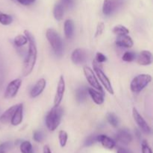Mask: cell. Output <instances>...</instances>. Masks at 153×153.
<instances>
[{"mask_svg": "<svg viewBox=\"0 0 153 153\" xmlns=\"http://www.w3.org/2000/svg\"><path fill=\"white\" fill-rule=\"evenodd\" d=\"M24 34L27 37L28 43V54H27L25 61H24L22 71V76L25 77V76H29L31 73V72H32L33 69H34L36 61H37V49L35 39H34L32 34L30 31H28V30H25L24 31Z\"/></svg>", "mask_w": 153, "mask_h": 153, "instance_id": "6da1fadb", "label": "cell"}, {"mask_svg": "<svg viewBox=\"0 0 153 153\" xmlns=\"http://www.w3.org/2000/svg\"><path fill=\"white\" fill-rule=\"evenodd\" d=\"M63 116V109L59 106H54L46 117V125L48 129L53 131L59 126Z\"/></svg>", "mask_w": 153, "mask_h": 153, "instance_id": "7a4b0ae2", "label": "cell"}, {"mask_svg": "<svg viewBox=\"0 0 153 153\" xmlns=\"http://www.w3.org/2000/svg\"><path fill=\"white\" fill-rule=\"evenodd\" d=\"M46 36L55 55L61 56L64 52V44L58 33L53 28H48Z\"/></svg>", "mask_w": 153, "mask_h": 153, "instance_id": "3957f363", "label": "cell"}, {"mask_svg": "<svg viewBox=\"0 0 153 153\" xmlns=\"http://www.w3.org/2000/svg\"><path fill=\"white\" fill-rule=\"evenodd\" d=\"M152 81V76L149 74H140L131 81L130 88L133 93H140L143 91Z\"/></svg>", "mask_w": 153, "mask_h": 153, "instance_id": "277c9868", "label": "cell"}, {"mask_svg": "<svg viewBox=\"0 0 153 153\" xmlns=\"http://www.w3.org/2000/svg\"><path fill=\"white\" fill-rule=\"evenodd\" d=\"M93 64H94V72H95L96 74H97V76L98 77V79H100V82L102 84L104 88H105V90L109 93V94H111V95H114V91L113 87H112L111 83L110 80H109V79L108 78V76H106L105 73L102 71L101 67L97 64L96 61H94Z\"/></svg>", "mask_w": 153, "mask_h": 153, "instance_id": "5b68a950", "label": "cell"}, {"mask_svg": "<svg viewBox=\"0 0 153 153\" xmlns=\"http://www.w3.org/2000/svg\"><path fill=\"white\" fill-rule=\"evenodd\" d=\"M123 3V0H104L102 5V12L105 16L113 14Z\"/></svg>", "mask_w": 153, "mask_h": 153, "instance_id": "8992f818", "label": "cell"}, {"mask_svg": "<svg viewBox=\"0 0 153 153\" xmlns=\"http://www.w3.org/2000/svg\"><path fill=\"white\" fill-rule=\"evenodd\" d=\"M84 70V74H85V78H86L87 81L89 83V85L92 87L93 88L98 90V91H102V88L101 85L99 82L98 79H97V76H96L95 73H94V70L89 67H85L83 68Z\"/></svg>", "mask_w": 153, "mask_h": 153, "instance_id": "52a82bcc", "label": "cell"}, {"mask_svg": "<svg viewBox=\"0 0 153 153\" xmlns=\"http://www.w3.org/2000/svg\"><path fill=\"white\" fill-rule=\"evenodd\" d=\"M22 85V80L20 79H13L7 85L4 92V97L5 99H12L17 94L19 88Z\"/></svg>", "mask_w": 153, "mask_h": 153, "instance_id": "ba28073f", "label": "cell"}, {"mask_svg": "<svg viewBox=\"0 0 153 153\" xmlns=\"http://www.w3.org/2000/svg\"><path fill=\"white\" fill-rule=\"evenodd\" d=\"M132 115H133V117H134V121H135L136 123H137V126H138L139 128H140L143 133H145V134H150L151 133L150 126L148 125V123L146 122L144 118L140 115V114L139 113L137 109L135 108H133Z\"/></svg>", "mask_w": 153, "mask_h": 153, "instance_id": "9c48e42d", "label": "cell"}, {"mask_svg": "<svg viewBox=\"0 0 153 153\" xmlns=\"http://www.w3.org/2000/svg\"><path fill=\"white\" fill-rule=\"evenodd\" d=\"M88 58V54L87 51L84 49L78 48L73 50L71 55V60L73 64L76 65L85 64Z\"/></svg>", "mask_w": 153, "mask_h": 153, "instance_id": "30bf717a", "label": "cell"}, {"mask_svg": "<svg viewBox=\"0 0 153 153\" xmlns=\"http://www.w3.org/2000/svg\"><path fill=\"white\" fill-rule=\"evenodd\" d=\"M65 80H64V76H61L58 82L56 93H55V99H54V106L55 107L59 106L60 104H61L63 97H64V92H65Z\"/></svg>", "mask_w": 153, "mask_h": 153, "instance_id": "8fae6325", "label": "cell"}, {"mask_svg": "<svg viewBox=\"0 0 153 153\" xmlns=\"http://www.w3.org/2000/svg\"><path fill=\"white\" fill-rule=\"evenodd\" d=\"M116 140L122 144L128 145L132 141L133 137L129 130L127 128H122L117 132Z\"/></svg>", "mask_w": 153, "mask_h": 153, "instance_id": "7c38bea8", "label": "cell"}, {"mask_svg": "<svg viewBox=\"0 0 153 153\" xmlns=\"http://www.w3.org/2000/svg\"><path fill=\"white\" fill-rule=\"evenodd\" d=\"M137 63L142 66L150 65L152 62V55L150 51L143 50L139 53L138 56L136 57Z\"/></svg>", "mask_w": 153, "mask_h": 153, "instance_id": "4fadbf2b", "label": "cell"}, {"mask_svg": "<svg viewBox=\"0 0 153 153\" xmlns=\"http://www.w3.org/2000/svg\"><path fill=\"white\" fill-rule=\"evenodd\" d=\"M22 118H23V104L19 103L18 104L17 108L13 113L10 122L12 126H16L22 123Z\"/></svg>", "mask_w": 153, "mask_h": 153, "instance_id": "5bb4252c", "label": "cell"}, {"mask_svg": "<svg viewBox=\"0 0 153 153\" xmlns=\"http://www.w3.org/2000/svg\"><path fill=\"white\" fill-rule=\"evenodd\" d=\"M46 86V81L45 79H39L37 82V83L34 85V86L33 87L32 89L31 90V92H30V96H31V98H36L38 96H40V94L43 93V91H44L45 88Z\"/></svg>", "mask_w": 153, "mask_h": 153, "instance_id": "9a60e30c", "label": "cell"}, {"mask_svg": "<svg viewBox=\"0 0 153 153\" xmlns=\"http://www.w3.org/2000/svg\"><path fill=\"white\" fill-rule=\"evenodd\" d=\"M97 142H100L102 146L107 149H113L116 146V142L114 140L105 134H100L97 136Z\"/></svg>", "mask_w": 153, "mask_h": 153, "instance_id": "2e32d148", "label": "cell"}, {"mask_svg": "<svg viewBox=\"0 0 153 153\" xmlns=\"http://www.w3.org/2000/svg\"><path fill=\"white\" fill-rule=\"evenodd\" d=\"M115 43L119 47H125V48H131L134 45L132 38L128 34H124V35H118L115 40Z\"/></svg>", "mask_w": 153, "mask_h": 153, "instance_id": "e0dca14e", "label": "cell"}, {"mask_svg": "<svg viewBox=\"0 0 153 153\" xmlns=\"http://www.w3.org/2000/svg\"><path fill=\"white\" fill-rule=\"evenodd\" d=\"M88 93L91 97L93 101L97 105H102L104 102V95L102 91H98L95 88H88Z\"/></svg>", "mask_w": 153, "mask_h": 153, "instance_id": "ac0fdd59", "label": "cell"}, {"mask_svg": "<svg viewBox=\"0 0 153 153\" xmlns=\"http://www.w3.org/2000/svg\"><path fill=\"white\" fill-rule=\"evenodd\" d=\"M64 34H65L66 38L70 40L72 37H73L75 31V27H74V22L72 19H67L64 22Z\"/></svg>", "mask_w": 153, "mask_h": 153, "instance_id": "d6986e66", "label": "cell"}, {"mask_svg": "<svg viewBox=\"0 0 153 153\" xmlns=\"http://www.w3.org/2000/svg\"><path fill=\"white\" fill-rule=\"evenodd\" d=\"M18 104L16 105H13L10 108H9L8 109L5 111L0 116V123L3 124H6L7 123H9L11 120L12 116H13V113L16 111V108H17Z\"/></svg>", "mask_w": 153, "mask_h": 153, "instance_id": "ffe728a7", "label": "cell"}, {"mask_svg": "<svg viewBox=\"0 0 153 153\" xmlns=\"http://www.w3.org/2000/svg\"><path fill=\"white\" fill-rule=\"evenodd\" d=\"M88 96V88L85 87L79 88L76 91V98L78 102L82 103L85 102Z\"/></svg>", "mask_w": 153, "mask_h": 153, "instance_id": "44dd1931", "label": "cell"}, {"mask_svg": "<svg viewBox=\"0 0 153 153\" xmlns=\"http://www.w3.org/2000/svg\"><path fill=\"white\" fill-rule=\"evenodd\" d=\"M64 13V7L61 3H58L55 5L53 9L54 17L56 20L61 21L63 19Z\"/></svg>", "mask_w": 153, "mask_h": 153, "instance_id": "7402d4cb", "label": "cell"}, {"mask_svg": "<svg viewBox=\"0 0 153 153\" xmlns=\"http://www.w3.org/2000/svg\"><path fill=\"white\" fill-rule=\"evenodd\" d=\"M13 43H14L15 46L17 47H21L28 43V39L25 34H19L17 35L13 40Z\"/></svg>", "mask_w": 153, "mask_h": 153, "instance_id": "603a6c76", "label": "cell"}, {"mask_svg": "<svg viewBox=\"0 0 153 153\" xmlns=\"http://www.w3.org/2000/svg\"><path fill=\"white\" fill-rule=\"evenodd\" d=\"M19 149L22 153H33V147L31 142L25 140L21 143L19 146Z\"/></svg>", "mask_w": 153, "mask_h": 153, "instance_id": "cb8c5ba5", "label": "cell"}, {"mask_svg": "<svg viewBox=\"0 0 153 153\" xmlns=\"http://www.w3.org/2000/svg\"><path fill=\"white\" fill-rule=\"evenodd\" d=\"M113 33L116 35H124V34H128L129 33V30L126 26L123 25H115L113 28Z\"/></svg>", "mask_w": 153, "mask_h": 153, "instance_id": "d4e9b609", "label": "cell"}, {"mask_svg": "<svg viewBox=\"0 0 153 153\" xmlns=\"http://www.w3.org/2000/svg\"><path fill=\"white\" fill-rule=\"evenodd\" d=\"M13 18L10 15L0 11V23L3 25H8L12 23Z\"/></svg>", "mask_w": 153, "mask_h": 153, "instance_id": "484cf974", "label": "cell"}, {"mask_svg": "<svg viewBox=\"0 0 153 153\" xmlns=\"http://www.w3.org/2000/svg\"><path fill=\"white\" fill-rule=\"evenodd\" d=\"M107 120L109 124L114 128H117L119 125V119H118L117 116L111 112L107 114Z\"/></svg>", "mask_w": 153, "mask_h": 153, "instance_id": "4316f807", "label": "cell"}, {"mask_svg": "<svg viewBox=\"0 0 153 153\" xmlns=\"http://www.w3.org/2000/svg\"><path fill=\"white\" fill-rule=\"evenodd\" d=\"M58 139H59L60 146L61 147H64L67 144V139H68V134L64 130H61L58 133Z\"/></svg>", "mask_w": 153, "mask_h": 153, "instance_id": "83f0119b", "label": "cell"}, {"mask_svg": "<svg viewBox=\"0 0 153 153\" xmlns=\"http://www.w3.org/2000/svg\"><path fill=\"white\" fill-rule=\"evenodd\" d=\"M137 55L134 52H126L124 55H123L122 59L123 61L126 62H131V61H134L136 59Z\"/></svg>", "mask_w": 153, "mask_h": 153, "instance_id": "f1b7e54d", "label": "cell"}, {"mask_svg": "<svg viewBox=\"0 0 153 153\" xmlns=\"http://www.w3.org/2000/svg\"><path fill=\"white\" fill-rule=\"evenodd\" d=\"M44 138L43 133L40 131H35L33 133V139L37 143H41Z\"/></svg>", "mask_w": 153, "mask_h": 153, "instance_id": "f546056e", "label": "cell"}, {"mask_svg": "<svg viewBox=\"0 0 153 153\" xmlns=\"http://www.w3.org/2000/svg\"><path fill=\"white\" fill-rule=\"evenodd\" d=\"M97 135H91L88 137H87V139L85 141V144H84L85 146H91L94 145L96 142H97Z\"/></svg>", "mask_w": 153, "mask_h": 153, "instance_id": "4dcf8cb0", "label": "cell"}, {"mask_svg": "<svg viewBox=\"0 0 153 153\" xmlns=\"http://www.w3.org/2000/svg\"><path fill=\"white\" fill-rule=\"evenodd\" d=\"M142 153H152V149L146 140H143L141 143Z\"/></svg>", "mask_w": 153, "mask_h": 153, "instance_id": "1f68e13d", "label": "cell"}, {"mask_svg": "<svg viewBox=\"0 0 153 153\" xmlns=\"http://www.w3.org/2000/svg\"><path fill=\"white\" fill-rule=\"evenodd\" d=\"M105 28V24L104 22H100L97 24V30H96V33H95V37H99L100 35H101L102 34L103 31H104Z\"/></svg>", "mask_w": 153, "mask_h": 153, "instance_id": "d6a6232c", "label": "cell"}, {"mask_svg": "<svg viewBox=\"0 0 153 153\" xmlns=\"http://www.w3.org/2000/svg\"><path fill=\"white\" fill-rule=\"evenodd\" d=\"M107 61V57L104 54L101 52H97L96 55V62L100 64V63H104Z\"/></svg>", "mask_w": 153, "mask_h": 153, "instance_id": "836d02e7", "label": "cell"}, {"mask_svg": "<svg viewBox=\"0 0 153 153\" xmlns=\"http://www.w3.org/2000/svg\"><path fill=\"white\" fill-rule=\"evenodd\" d=\"M11 146V143L10 142H4L0 144V153H6Z\"/></svg>", "mask_w": 153, "mask_h": 153, "instance_id": "e575fe53", "label": "cell"}, {"mask_svg": "<svg viewBox=\"0 0 153 153\" xmlns=\"http://www.w3.org/2000/svg\"><path fill=\"white\" fill-rule=\"evenodd\" d=\"M61 4L64 7L70 8L73 6V0H61Z\"/></svg>", "mask_w": 153, "mask_h": 153, "instance_id": "d590c367", "label": "cell"}, {"mask_svg": "<svg viewBox=\"0 0 153 153\" xmlns=\"http://www.w3.org/2000/svg\"><path fill=\"white\" fill-rule=\"evenodd\" d=\"M16 1L22 5H30L32 3H34L35 0H16Z\"/></svg>", "mask_w": 153, "mask_h": 153, "instance_id": "8d00e7d4", "label": "cell"}, {"mask_svg": "<svg viewBox=\"0 0 153 153\" xmlns=\"http://www.w3.org/2000/svg\"><path fill=\"white\" fill-rule=\"evenodd\" d=\"M117 153H131V152L129 149H126V148L119 147L117 149Z\"/></svg>", "mask_w": 153, "mask_h": 153, "instance_id": "74e56055", "label": "cell"}, {"mask_svg": "<svg viewBox=\"0 0 153 153\" xmlns=\"http://www.w3.org/2000/svg\"><path fill=\"white\" fill-rule=\"evenodd\" d=\"M43 153H52V151H51L50 148H49V146L48 145H45L43 146Z\"/></svg>", "mask_w": 153, "mask_h": 153, "instance_id": "f35d334b", "label": "cell"}]
</instances>
